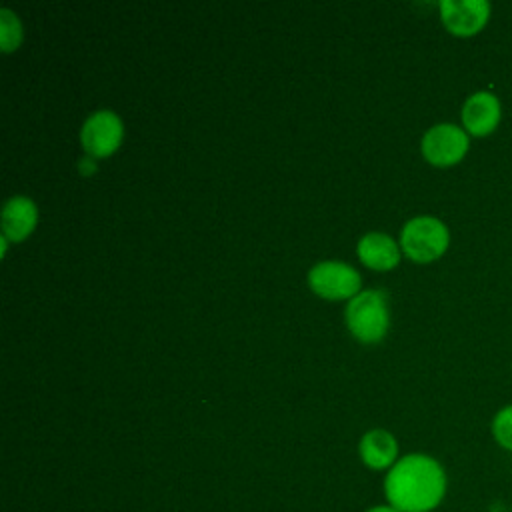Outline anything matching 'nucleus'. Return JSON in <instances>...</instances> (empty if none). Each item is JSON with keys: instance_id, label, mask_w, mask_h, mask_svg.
Wrapping results in <instances>:
<instances>
[{"instance_id": "f257e3e1", "label": "nucleus", "mask_w": 512, "mask_h": 512, "mask_svg": "<svg viewBox=\"0 0 512 512\" xmlns=\"http://www.w3.org/2000/svg\"><path fill=\"white\" fill-rule=\"evenodd\" d=\"M448 490L444 466L428 454H406L386 472V504L398 512H432Z\"/></svg>"}, {"instance_id": "f03ea898", "label": "nucleus", "mask_w": 512, "mask_h": 512, "mask_svg": "<svg viewBox=\"0 0 512 512\" xmlns=\"http://www.w3.org/2000/svg\"><path fill=\"white\" fill-rule=\"evenodd\" d=\"M450 232L446 224L434 216H416L402 226L400 246L408 258L430 262L442 256L448 248Z\"/></svg>"}, {"instance_id": "7ed1b4c3", "label": "nucleus", "mask_w": 512, "mask_h": 512, "mask_svg": "<svg viewBox=\"0 0 512 512\" xmlns=\"http://www.w3.org/2000/svg\"><path fill=\"white\" fill-rule=\"evenodd\" d=\"M346 324L358 340L378 342L388 330L384 294L378 290H364L352 296L346 304Z\"/></svg>"}, {"instance_id": "20e7f679", "label": "nucleus", "mask_w": 512, "mask_h": 512, "mask_svg": "<svg viewBox=\"0 0 512 512\" xmlns=\"http://www.w3.org/2000/svg\"><path fill=\"white\" fill-rule=\"evenodd\" d=\"M422 154L434 166L458 164L470 146L468 132L456 124H436L422 136Z\"/></svg>"}, {"instance_id": "39448f33", "label": "nucleus", "mask_w": 512, "mask_h": 512, "mask_svg": "<svg viewBox=\"0 0 512 512\" xmlns=\"http://www.w3.org/2000/svg\"><path fill=\"white\" fill-rule=\"evenodd\" d=\"M310 288L324 298H352L360 288V274L338 260H324L308 272Z\"/></svg>"}, {"instance_id": "423d86ee", "label": "nucleus", "mask_w": 512, "mask_h": 512, "mask_svg": "<svg viewBox=\"0 0 512 512\" xmlns=\"http://www.w3.org/2000/svg\"><path fill=\"white\" fill-rule=\"evenodd\" d=\"M490 2L486 0H442L440 18L442 24L454 36H474L490 20Z\"/></svg>"}, {"instance_id": "0eeeda50", "label": "nucleus", "mask_w": 512, "mask_h": 512, "mask_svg": "<svg viewBox=\"0 0 512 512\" xmlns=\"http://www.w3.org/2000/svg\"><path fill=\"white\" fill-rule=\"evenodd\" d=\"M80 140L90 156H108L122 140V122L112 110H98L82 124Z\"/></svg>"}, {"instance_id": "6e6552de", "label": "nucleus", "mask_w": 512, "mask_h": 512, "mask_svg": "<svg viewBox=\"0 0 512 512\" xmlns=\"http://www.w3.org/2000/svg\"><path fill=\"white\" fill-rule=\"evenodd\" d=\"M500 118H502V104L498 96H494L488 90L470 94L462 106L464 130L478 138L492 134L498 128Z\"/></svg>"}, {"instance_id": "1a4fd4ad", "label": "nucleus", "mask_w": 512, "mask_h": 512, "mask_svg": "<svg viewBox=\"0 0 512 512\" xmlns=\"http://www.w3.org/2000/svg\"><path fill=\"white\" fill-rule=\"evenodd\" d=\"M362 462L372 470H384L392 468L398 460V442L396 438L382 428L368 430L358 446Z\"/></svg>"}, {"instance_id": "9d476101", "label": "nucleus", "mask_w": 512, "mask_h": 512, "mask_svg": "<svg viewBox=\"0 0 512 512\" xmlns=\"http://www.w3.org/2000/svg\"><path fill=\"white\" fill-rule=\"evenodd\" d=\"M36 226V204L28 196H12L2 208V232L8 240H24Z\"/></svg>"}, {"instance_id": "9b49d317", "label": "nucleus", "mask_w": 512, "mask_h": 512, "mask_svg": "<svg viewBox=\"0 0 512 512\" xmlns=\"http://www.w3.org/2000/svg\"><path fill=\"white\" fill-rule=\"evenodd\" d=\"M358 256L370 268L388 270L398 264L400 250L388 234L368 232L358 240Z\"/></svg>"}, {"instance_id": "f8f14e48", "label": "nucleus", "mask_w": 512, "mask_h": 512, "mask_svg": "<svg viewBox=\"0 0 512 512\" xmlns=\"http://www.w3.org/2000/svg\"><path fill=\"white\" fill-rule=\"evenodd\" d=\"M22 40V24L10 8L0 10V44L4 52H12Z\"/></svg>"}, {"instance_id": "ddd939ff", "label": "nucleus", "mask_w": 512, "mask_h": 512, "mask_svg": "<svg viewBox=\"0 0 512 512\" xmlns=\"http://www.w3.org/2000/svg\"><path fill=\"white\" fill-rule=\"evenodd\" d=\"M492 436L496 444L508 452H512V404L500 408L490 424Z\"/></svg>"}, {"instance_id": "4468645a", "label": "nucleus", "mask_w": 512, "mask_h": 512, "mask_svg": "<svg viewBox=\"0 0 512 512\" xmlns=\"http://www.w3.org/2000/svg\"><path fill=\"white\" fill-rule=\"evenodd\" d=\"M366 512H398V510L392 508V506H388V504H380V506H374V508H370V510H366Z\"/></svg>"}]
</instances>
